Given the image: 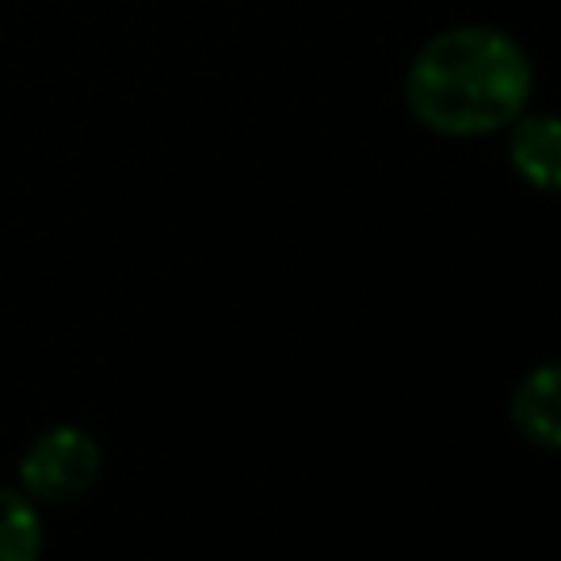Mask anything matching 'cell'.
<instances>
[{
    "label": "cell",
    "mask_w": 561,
    "mask_h": 561,
    "mask_svg": "<svg viewBox=\"0 0 561 561\" xmlns=\"http://www.w3.org/2000/svg\"><path fill=\"white\" fill-rule=\"evenodd\" d=\"M531 84V58L516 38L485 23H462L416 50L405 104L439 138H485L527 112Z\"/></svg>",
    "instance_id": "cell-1"
},
{
    "label": "cell",
    "mask_w": 561,
    "mask_h": 561,
    "mask_svg": "<svg viewBox=\"0 0 561 561\" xmlns=\"http://www.w3.org/2000/svg\"><path fill=\"white\" fill-rule=\"evenodd\" d=\"M100 478V444L81 428H50L20 462L23 493L46 504H66L89 493Z\"/></svg>",
    "instance_id": "cell-2"
},
{
    "label": "cell",
    "mask_w": 561,
    "mask_h": 561,
    "mask_svg": "<svg viewBox=\"0 0 561 561\" xmlns=\"http://www.w3.org/2000/svg\"><path fill=\"white\" fill-rule=\"evenodd\" d=\"M508 157L535 192H561V118L519 115L508 134Z\"/></svg>",
    "instance_id": "cell-3"
},
{
    "label": "cell",
    "mask_w": 561,
    "mask_h": 561,
    "mask_svg": "<svg viewBox=\"0 0 561 561\" xmlns=\"http://www.w3.org/2000/svg\"><path fill=\"white\" fill-rule=\"evenodd\" d=\"M516 428L542 447H561V363L539 367L524 378L512 401Z\"/></svg>",
    "instance_id": "cell-4"
},
{
    "label": "cell",
    "mask_w": 561,
    "mask_h": 561,
    "mask_svg": "<svg viewBox=\"0 0 561 561\" xmlns=\"http://www.w3.org/2000/svg\"><path fill=\"white\" fill-rule=\"evenodd\" d=\"M43 519L31 501L12 489H0V561H38Z\"/></svg>",
    "instance_id": "cell-5"
}]
</instances>
